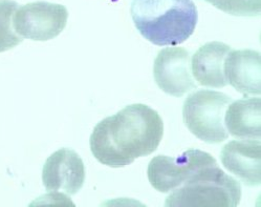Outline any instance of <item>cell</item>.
I'll list each match as a JSON object with an SVG mask.
<instances>
[{
  "mask_svg": "<svg viewBox=\"0 0 261 207\" xmlns=\"http://www.w3.org/2000/svg\"><path fill=\"white\" fill-rule=\"evenodd\" d=\"M164 135L159 112L142 103L130 104L101 120L89 139L94 157L109 167H124L151 155Z\"/></svg>",
  "mask_w": 261,
  "mask_h": 207,
  "instance_id": "obj_1",
  "label": "cell"
},
{
  "mask_svg": "<svg viewBox=\"0 0 261 207\" xmlns=\"http://www.w3.org/2000/svg\"><path fill=\"white\" fill-rule=\"evenodd\" d=\"M130 14L139 33L160 47L185 42L198 20L192 0H133Z\"/></svg>",
  "mask_w": 261,
  "mask_h": 207,
  "instance_id": "obj_2",
  "label": "cell"
},
{
  "mask_svg": "<svg viewBox=\"0 0 261 207\" xmlns=\"http://www.w3.org/2000/svg\"><path fill=\"white\" fill-rule=\"evenodd\" d=\"M241 199L240 183L218 164L201 168L166 198L165 206L235 207Z\"/></svg>",
  "mask_w": 261,
  "mask_h": 207,
  "instance_id": "obj_3",
  "label": "cell"
},
{
  "mask_svg": "<svg viewBox=\"0 0 261 207\" xmlns=\"http://www.w3.org/2000/svg\"><path fill=\"white\" fill-rule=\"evenodd\" d=\"M233 99L217 90L199 89L186 98L182 106L185 125L199 140L218 144L229 138L225 114Z\"/></svg>",
  "mask_w": 261,
  "mask_h": 207,
  "instance_id": "obj_4",
  "label": "cell"
},
{
  "mask_svg": "<svg viewBox=\"0 0 261 207\" xmlns=\"http://www.w3.org/2000/svg\"><path fill=\"white\" fill-rule=\"evenodd\" d=\"M68 19L67 9L46 2L30 3L18 7L13 16L15 32L22 38L47 41L59 36Z\"/></svg>",
  "mask_w": 261,
  "mask_h": 207,
  "instance_id": "obj_5",
  "label": "cell"
},
{
  "mask_svg": "<svg viewBox=\"0 0 261 207\" xmlns=\"http://www.w3.org/2000/svg\"><path fill=\"white\" fill-rule=\"evenodd\" d=\"M217 164L208 153L188 149L176 157L159 155L148 165V180L160 193H170L184 184L201 168Z\"/></svg>",
  "mask_w": 261,
  "mask_h": 207,
  "instance_id": "obj_6",
  "label": "cell"
},
{
  "mask_svg": "<svg viewBox=\"0 0 261 207\" xmlns=\"http://www.w3.org/2000/svg\"><path fill=\"white\" fill-rule=\"evenodd\" d=\"M153 76L158 86L173 97H182L197 88L192 77L190 53L184 48L160 51L153 64Z\"/></svg>",
  "mask_w": 261,
  "mask_h": 207,
  "instance_id": "obj_7",
  "label": "cell"
},
{
  "mask_svg": "<svg viewBox=\"0 0 261 207\" xmlns=\"http://www.w3.org/2000/svg\"><path fill=\"white\" fill-rule=\"evenodd\" d=\"M42 182L48 192L78 194L85 182V166L81 157L70 148H60L45 161Z\"/></svg>",
  "mask_w": 261,
  "mask_h": 207,
  "instance_id": "obj_8",
  "label": "cell"
},
{
  "mask_svg": "<svg viewBox=\"0 0 261 207\" xmlns=\"http://www.w3.org/2000/svg\"><path fill=\"white\" fill-rule=\"evenodd\" d=\"M261 145L258 139L233 140L222 147L220 160L228 171L248 186L261 182Z\"/></svg>",
  "mask_w": 261,
  "mask_h": 207,
  "instance_id": "obj_9",
  "label": "cell"
},
{
  "mask_svg": "<svg viewBox=\"0 0 261 207\" xmlns=\"http://www.w3.org/2000/svg\"><path fill=\"white\" fill-rule=\"evenodd\" d=\"M223 72L228 81L244 96L260 95V53L253 50H231L225 59Z\"/></svg>",
  "mask_w": 261,
  "mask_h": 207,
  "instance_id": "obj_10",
  "label": "cell"
},
{
  "mask_svg": "<svg viewBox=\"0 0 261 207\" xmlns=\"http://www.w3.org/2000/svg\"><path fill=\"white\" fill-rule=\"evenodd\" d=\"M231 47L219 41L201 45L193 55L191 71L195 80L202 86L221 88L228 85L223 64Z\"/></svg>",
  "mask_w": 261,
  "mask_h": 207,
  "instance_id": "obj_11",
  "label": "cell"
},
{
  "mask_svg": "<svg viewBox=\"0 0 261 207\" xmlns=\"http://www.w3.org/2000/svg\"><path fill=\"white\" fill-rule=\"evenodd\" d=\"M260 98L232 101L225 114L228 133L238 139H260Z\"/></svg>",
  "mask_w": 261,
  "mask_h": 207,
  "instance_id": "obj_12",
  "label": "cell"
},
{
  "mask_svg": "<svg viewBox=\"0 0 261 207\" xmlns=\"http://www.w3.org/2000/svg\"><path fill=\"white\" fill-rule=\"evenodd\" d=\"M18 4L13 0H0V53L12 50L22 42L13 27V16Z\"/></svg>",
  "mask_w": 261,
  "mask_h": 207,
  "instance_id": "obj_13",
  "label": "cell"
},
{
  "mask_svg": "<svg viewBox=\"0 0 261 207\" xmlns=\"http://www.w3.org/2000/svg\"><path fill=\"white\" fill-rule=\"evenodd\" d=\"M232 16L255 17L261 11V0H204Z\"/></svg>",
  "mask_w": 261,
  "mask_h": 207,
  "instance_id": "obj_14",
  "label": "cell"
}]
</instances>
